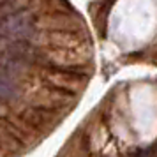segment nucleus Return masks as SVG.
Returning a JSON list of instances; mask_svg holds the SVG:
<instances>
[{
  "label": "nucleus",
  "instance_id": "f8f14e48",
  "mask_svg": "<svg viewBox=\"0 0 157 157\" xmlns=\"http://www.w3.org/2000/svg\"><path fill=\"white\" fill-rule=\"evenodd\" d=\"M2 2H6V0H0V4H2Z\"/></svg>",
  "mask_w": 157,
  "mask_h": 157
},
{
  "label": "nucleus",
  "instance_id": "9d476101",
  "mask_svg": "<svg viewBox=\"0 0 157 157\" xmlns=\"http://www.w3.org/2000/svg\"><path fill=\"white\" fill-rule=\"evenodd\" d=\"M11 113H13V108L9 106V104H6V102H2V101H0V118H7Z\"/></svg>",
  "mask_w": 157,
  "mask_h": 157
},
{
  "label": "nucleus",
  "instance_id": "7ed1b4c3",
  "mask_svg": "<svg viewBox=\"0 0 157 157\" xmlns=\"http://www.w3.org/2000/svg\"><path fill=\"white\" fill-rule=\"evenodd\" d=\"M76 94L67 92V90H60L55 86H41V88H34L29 90L25 95V102H29L32 106H39V108H48V109H69L76 104Z\"/></svg>",
  "mask_w": 157,
  "mask_h": 157
},
{
  "label": "nucleus",
  "instance_id": "39448f33",
  "mask_svg": "<svg viewBox=\"0 0 157 157\" xmlns=\"http://www.w3.org/2000/svg\"><path fill=\"white\" fill-rule=\"evenodd\" d=\"M13 113H16L20 118L30 124L32 127H36L39 132H50L60 120V115L55 109H48V108H39L32 106L29 102L23 101L20 106L13 109Z\"/></svg>",
  "mask_w": 157,
  "mask_h": 157
},
{
  "label": "nucleus",
  "instance_id": "423d86ee",
  "mask_svg": "<svg viewBox=\"0 0 157 157\" xmlns=\"http://www.w3.org/2000/svg\"><path fill=\"white\" fill-rule=\"evenodd\" d=\"M36 25L39 30L53 32V30H85L83 20L74 11H55L37 16Z\"/></svg>",
  "mask_w": 157,
  "mask_h": 157
},
{
  "label": "nucleus",
  "instance_id": "f03ea898",
  "mask_svg": "<svg viewBox=\"0 0 157 157\" xmlns=\"http://www.w3.org/2000/svg\"><path fill=\"white\" fill-rule=\"evenodd\" d=\"M37 16L34 9L27 7L16 13V14L6 16L0 20V37L13 39V41H30L36 36L37 25H36Z\"/></svg>",
  "mask_w": 157,
  "mask_h": 157
},
{
  "label": "nucleus",
  "instance_id": "6e6552de",
  "mask_svg": "<svg viewBox=\"0 0 157 157\" xmlns=\"http://www.w3.org/2000/svg\"><path fill=\"white\" fill-rule=\"evenodd\" d=\"M27 92L29 90L23 81L9 76L6 72H0V101L2 102H6L13 109H16L25 101Z\"/></svg>",
  "mask_w": 157,
  "mask_h": 157
},
{
  "label": "nucleus",
  "instance_id": "f257e3e1",
  "mask_svg": "<svg viewBox=\"0 0 157 157\" xmlns=\"http://www.w3.org/2000/svg\"><path fill=\"white\" fill-rule=\"evenodd\" d=\"M44 67H60V69H76L83 71L90 60L92 50L90 44L78 48H43Z\"/></svg>",
  "mask_w": 157,
  "mask_h": 157
},
{
  "label": "nucleus",
  "instance_id": "ddd939ff",
  "mask_svg": "<svg viewBox=\"0 0 157 157\" xmlns=\"http://www.w3.org/2000/svg\"><path fill=\"white\" fill-rule=\"evenodd\" d=\"M76 157H81V155H76Z\"/></svg>",
  "mask_w": 157,
  "mask_h": 157
},
{
  "label": "nucleus",
  "instance_id": "1a4fd4ad",
  "mask_svg": "<svg viewBox=\"0 0 157 157\" xmlns=\"http://www.w3.org/2000/svg\"><path fill=\"white\" fill-rule=\"evenodd\" d=\"M27 148L23 141L11 131V124L6 118H0V154L4 157L18 155Z\"/></svg>",
  "mask_w": 157,
  "mask_h": 157
},
{
  "label": "nucleus",
  "instance_id": "20e7f679",
  "mask_svg": "<svg viewBox=\"0 0 157 157\" xmlns=\"http://www.w3.org/2000/svg\"><path fill=\"white\" fill-rule=\"evenodd\" d=\"M39 78L44 81V85L67 90L72 94L83 92V88L88 83L86 72L76 71V69H60V67H41Z\"/></svg>",
  "mask_w": 157,
  "mask_h": 157
},
{
  "label": "nucleus",
  "instance_id": "0eeeda50",
  "mask_svg": "<svg viewBox=\"0 0 157 157\" xmlns=\"http://www.w3.org/2000/svg\"><path fill=\"white\" fill-rule=\"evenodd\" d=\"M0 72H6L13 78L20 79L23 83L30 81L32 78H39L41 65L32 64L27 58H21L11 53H0Z\"/></svg>",
  "mask_w": 157,
  "mask_h": 157
},
{
  "label": "nucleus",
  "instance_id": "9b49d317",
  "mask_svg": "<svg viewBox=\"0 0 157 157\" xmlns=\"http://www.w3.org/2000/svg\"><path fill=\"white\" fill-rule=\"evenodd\" d=\"M136 157H154V148L141 150V152H138V155H136Z\"/></svg>",
  "mask_w": 157,
  "mask_h": 157
}]
</instances>
